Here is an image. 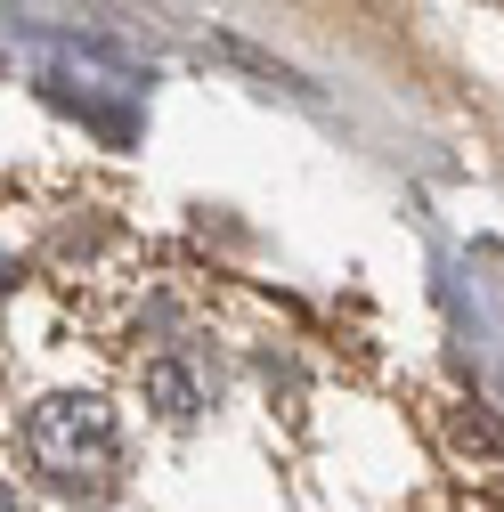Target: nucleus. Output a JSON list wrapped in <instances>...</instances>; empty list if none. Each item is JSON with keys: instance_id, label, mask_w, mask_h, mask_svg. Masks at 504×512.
Instances as JSON below:
<instances>
[{"instance_id": "obj_1", "label": "nucleus", "mask_w": 504, "mask_h": 512, "mask_svg": "<svg viewBox=\"0 0 504 512\" xmlns=\"http://www.w3.org/2000/svg\"><path fill=\"white\" fill-rule=\"evenodd\" d=\"M25 447H33V464L57 472L66 488L114 472V407L106 399H82V391H57L25 415Z\"/></svg>"}, {"instance_id": "obj_2", "label": "nucleus", "mask_w": 504, "mask_h": 512, "mask_svg": "<svg viewBox=\"0 0 504 512\" xmlns=\"http://www.w3.org/2000/svg\"><path fill=\"white\" fill-rule=\"evenodd\" d=\"M147 399H155V407H163L171 423H187V415L204 407V391H196V374H187V366H171V358H163V366H147Z\"/></svg>"}, {"instance_id": "obj_3", "label": "nucleus", "mask_w": 504, "mask_h": 512, "mask_svg": "<svg viewBox=\"0 0 504 512\" xmlns=\"http://www.w3.org/2000/svg\"><path fill=\"white\" fill-rule=\"evenodd\" d=\"M456 439H464V447H504V431H496L488 415H464V423H456Z\"/></svg>"}]
</instances>
